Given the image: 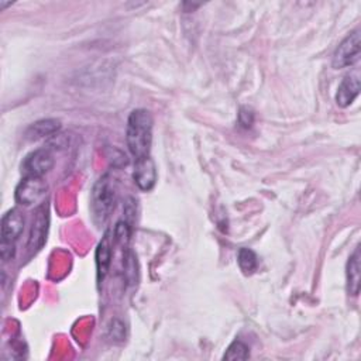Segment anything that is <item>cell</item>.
<instances>
[{"mask_svg": "<svg viewBox=\"0 0 361 361\" xmlns=\"http://www.w3.org/2000/svg\"><path fill=\"white\" fill-rule=\"evenodd\" d=\"M56 164L50 149H38L26 156L22 162V172L24 176H44L53 169Z\"/></svg>", "mask_w": 361, "mask_h": 361, "instance_id": "cell-5", "label": "cell"}, {"mask_svg": "<svg viewBox=\"0 0 361 361\" xmlns=\"http://www.w3.org/2000/svg\"><path fill=\"white\" fill-rule=\"evenodd\" d=\"M60 128H61L60 120H56V119L38 120V121L33 123V124L27 128L26 137H27L28 140H40V139L50 137V135H54Z\"/></svg>", "mask_w": 361, "mask_h": 361, "instance_id": "cell-12", "label": "cell"}, {"mask_svg": "<svg viewBox=\"0 0 361 361\" xmlns=\"http://www.w3.org/2000/svg\"><path fill=\"white\" fill-rule=\"evenodd\" d=\"M361 54V38L360 31L355 30L349 34L335 51L332 65L335 69H342L354 65L360 60Z\"/></svg>", "mask_w": 361, "mask_h": 361, "instance_id": "cell-4", "label": "cell"}, {"mask_svg": "<svg viewBox=\"0 0 361 361\" xmlns=\"http://www.w3.org/2000/svg\"><path fill=\"white\" fill-rule=\"evenodd\" d=\"M49 185L41 176H24L16 188V202L23 206L40 203L47 195Z\"/></svg>", "mask_w": 361, "mask_h": 361, "instance_id": "cell-3", "label": "cell"}, {"mask_svg": "<svg viewBox=\"0 0 361 361\" xmlns=\"http://www.w3.org/2000/svg\"><path fill=\"white\" fill-rule=\"evenodd\" d=\"M96 269H98V281L99 284L105 280L108 276V271L112 264V239H110V232H106L101 243L98 244L96 249Z\"/></svg>", "mask_w": 361, "mask_h": 361, "instance_id": "cell-10", "label": "cell"}, {"mask_svg": "<svg viewBox=\"0 0 361 361\" xmlns=\"http://www.w3.org/2000/svg\"><path fill=\"white\" fill-rule=\"evenodd\" d=\"M253 120H254V115L247 110V109H242L240 110V115H239V121L242 126L244 127H250L253 124Z\"/></svg>", "mask_w": 361, "mask_h": 361, "instance_id": "cell-15", "label": "cell"}, {"mask_svg": "<svg viewBox=\"0 0 361 361\" xmlns=\"http://www.w3.org/2000/svg\"><path fill=\"white\" fill-rule=\"evenodd\" d=\"M23 229H24V216L19 209H10L2 219V230H0L2 243L15 244L17 239L22 236Z\"/></svg>", "mask_w": 361, "mask_h": 361, "instance_id": "cell-7", "label": "cell"}, {"mask_svg": "<svg viewBox=\"0 0 361 361\" xmlns=\"http://www.w3.org/2000/svg\"><path fill=\"white\" fill-rule=\"evenodd\" d=\"M237 261H239L240 269L247 276L253 274L254 271L257 269V267H258V258H257L255 253L253 250H250V249H242L239 251Z\"/></svg>", "mask_w": 361, "mask_h": 361, "instance_id": "cell-13", "label": "cell"}, {"mask_svg": "<svg viewBox=\"0 0 361 361\" xmlns=\"http://www.w3.org/2000/svg\"><path fill=\"white\" fill-rule=\"evenodd\" d=\"M360 260H361L360 247H357L347 261V271H346V274H347V291L353 296H357L360 294V285H361Z\"/></svg>", "mask_w": 361, "mask_h": 361, "instance_id": "cell-11", "label": "cell"}, {"mask_svg": "<svg viewBox=\"0 0 361 361\" xmlns=\"http://www.w3.org/2000/svg\"><path fill=\"white\" fill-rule=\"evenodd\" d=\"M249 357H250V350L240 340H235L229 346V349H228V351H226V354L223 355L224 360H246Z\"/></svg>", "mask_w": 361, "mask_h": 361, "instance_id": "cell-14", "label": "cell"}, {"mask_svg": "<svg viewBox=\"0 0 361 361\" xmlns=\"http://www.w3.org/2000/svg\"><path fill=\"white\" fill-rule=\"evenodd\" d=\"M117 202V184L115 178L109 174L98 179L94 187L92 196H90V210L98 224H103L112 212L115 210Z\"/></svg>", "mask_w": 361, "mask_h": 361, "instance_id": "cell-2", "label": "cell"}, {"mask_svg": "<svg viewBox=\"0 0 361 361\" xmlns=\"http://www.w3.org/2000/svg\"><path fill=\"white\" fill-rule=\"evenodd\" d=\"M134 183L142 191L149 192L156 187L157 183V167L154 160L149 156L140 160H135L134 172H133Z\"/></svg>", "mask_w": 361, "mask_h": 361, "instance_id": "cell-6", "label": "cell"}, {"mask_svg": "<svg viewBox=\"0 0 361 361\" xmlns=\"http://www.w3.org/2000/svg\"><path fill=\"white\" fill-rule=\"evenodd\" d=\"M153 116L146 109H135L127 120L126 140L131 156L140 160L150 156L153 143Z\"/></svg>", "mask_w": 361, "mask_h": 361, "instance_id": "cell-1", "label": "cell"}, {"mask_svg": "<svg viewBox=\"0 0 361 361\" xmlns=\"http://www.w3.org/2000/svg\"><path fill=\"white\" fill-rule=\"evenodd\" d=\"M47 224H49V216L45 213L44 208H41L37 212V216L33 221V228L28 239V250L31 253L38 251L44 242H45V235H47Z\"/></svg>", "mask_w": 361, "mask_h": 361, "instance_id": "cell-9", "label": "cell"}, {"mask_svg": "<svg viewBox=\"0 0 361 361\" xmlns=\"http://www.w3.org/2000/svg\"><path fill=\"white\" fill-rule=\"evenodd\" d=\"M360 87H361L360 76L357 74L347 75L337 87V94H336L337 106L340 108L350 106L354 102V99L358 96Z\"/></svg>", "mask_w": 361, "mask_h": 361, "instance_id": "cell-8", "label": "cell"}]
</instances>
